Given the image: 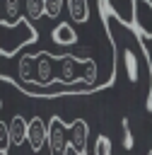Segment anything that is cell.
Segmentation results:
<instances>
[{
    "label": "cell",
    "instance_id": "obj_1",
    "mask_svg": "<svg viewBox=\"0 0 152 155\" xmlns=\"http://www.w3.org/2000/svg\"><path fill=\"white\" fill-rule=\"evenodd\" d=\"M99 12H106L123 27L135 29V0H99Z\"/></svg>",
    "mask_w": 152,
    "mask_h": 155
},
{
    "label": "cell",
    "instance_id": "obj_2",
    "mask_svg": "<svg viewBox=\"0 0 152 155\" xmlns=\"http://www.w3.org/2000/svg\"><path fill=\"white\" fill-rule=\"evenodd\" d=\"M51 155H68V126L60 116H53L48 124V138H46Z\"/></svg>",
    "mask_w": 152,
    "mask_h": 155
},
{
    "label": "cell",
    "instance_id": "obj_3",
    "mask_svg": "<svg viewBox=\"0 0 152 155\" xmlns=\"http://www.w3.org/2000/svg\"><path fill=\"white\" fill-rule=\"evenodd\" d=\"M89 143V126L84 119H75L70 126H68V148L75 153V155H82L87 153V145Z\"/></svg>",
    "mask_w": 152,
    "mask_h": 155
},
{
    "label": "cell",
    "instance_id": "obj_4",
    "mask_svg": "<svg viewBox=\"0 0 152 155\" xmlns=\"http://www.w3.org/2000/svg\"><path fill=\"white\" fill-rule=\"evenodd\" d=\"M46 138H48V126L41 116H34L31 121H27V143L31 153H39L46 145Z\"/></svg>",
    "mask_w": 152,
    "mask_h": 155
},
{
    "label": "cell",
    "instance_id": "obj_5",
    "mask_svg": "<svg viewBox=\"0 0 152 155\" xmlns=\"http://www.w3.org/2000/svg\"><path fill=\"white\" fill-rule=\"evenodd\" d=\"M51 41L55 46H60V48H70V46H75L80 41V34H77V29H72L70 22H58L51 29Z\"/></svg>",
    "mask_w": 152,
    "mask_h": 155
},
{
    "label": "cell",
    "instance_id": "obj_6",
    "mask_svg": "<svg viewBox=\"0 0 152 155\" xmlns=\"http://www.w3.org/2000/svg\"><path fill=\"white\" fill-rule=\"evenodd\" d=\"M7 138H10V145H22L27 140V119L22 114H14L12 121L7 124Z\"/></svg>",
    "mask_w": 152,
    "mask_h": 155
},
{
    "label": "cell",
    "instance_id": "obj_7",
    "mask_svg": "<svg viewBox=\"0 0 152 155\" xmlns=\"http://www.w3.org/2000/svg\"><path fill=\"white\" fill-rule=\"evenodd\" d=\"M2 10H5L2 24L7 29H14L19 24V19H22V2L19 0H2Z\"/></svg>",
    "mask_w": 152,
    "mask_h": 155
},
{
    "label": "cell",
    "instance_id": "obj_8",
    "mask_svg": "<svg viewBox=\"0 0 152 155\" xmlns=\"http://www.w3.org/2000/svg\"><path fill=\"white\" fill-rule=\"evenodd\" d=\"M72 24H87L89 22V2L87 0H65Z\"/></svg>",
    "mask_w": 152,
    "mask_h": 155
},
{
    "label": "cell",
    "instance_id": "obj_9",
    "mask_svg": "<svg viewBox=\"0 0 152 155\" xmlns=\"http://www.w3.org/2000/svg\"><path fill=\"white\" fill-rule=\"evenodd\" d=\"M27 22H39L43 17V0H24Z\"/></svg>",
    "mask_w": 152,
    "mask_h": 155
},
{
    "label": "cell",
    "instance_id": "obj_10",
    "mask_svg": "<svg viewBox=\"0 0 152 155\" xmlns=\"http://www.w3.org/2000/svg\"><path fill=\"white\" fill-rule=\"evenodd\" d=\"M121 148L123 150H133V145H135V138H133V128H130V119L128 116H123L121 119Z\"/></svg>",
    "mask_w": 152,
    "mask_h": 155
},
{
    "label": "cell",
    "instance_id": "obj_11",
    "mask_svg": "<svg viewBox=\"0 0 152 155\" xmlns=\"http://www.w3.org/2000/svg\"><path fill=\"white\" fill-rule=\"evenodd\" d=\"M140 36V34H138ZM142 41V48H145V58H147V70H150V78H152V36H140ZM147 109L152 111V87H150V97H147Z\"/></svg>",
    "mask_w": 152,
    "mask_h": 155
},
{
    "label": "cell",
    "instance_id": "obj_12",
    "mask_svg": "<svg viewBox=\"0 0 152 155\" xmlns=\"http://www.w3.org/2000/svg\"><path fill=\"white\" fill-rule=\"evenodd\" d=\"M65 7V0H43V17L48 19H58L60 12Z\"/></svg>",
    "mask_w": 152,
    "mask_h": 155
},
{
    "label": "cell",
    "instance_id": "obj_13",
    "mask_svg": "<svg viewBox=\"0 0 152 155\" xmlns=\"http://www.w3.org/2000/svg\"><path fill=\"white\" fill-rule=\"evenodd\" d=\"M92 155H111V140H109V136H97L94 138Z\"/></svg>",
    "mask_w": 152,
    "mask_h": 155
},
{
    "label": "cell",
    "instance_id": "obj_14",
    "mask_svg": "<svg viewBox=\"0 0 152 155\" xmlns=\"http://www.w3.org/2000/svg\"><path fill=\"white\" fill-rule=\"evenodd\" d=\"M0 153H10V138H7V124L0 121Z\"/></svg>",
    "mask_w": 152,
    "mask_h": 155
},
{
    "label": "cell",
    "instance_id": "obj_15",
    "mask_svg": "<svg viewBox=\"0 0 152 155\" xmlns=\"http://www.w3.org/2000/svg\"><path fill=\"white\" fill-rule=\"evenodd\" d=\"M82 155H92V153H89V150H87V153H82Z\"/></svg>",
    "mask_w": 152,
    "mask_h": 155
},
{
    "label": "cell",
    "instance_id": "obj_16",
    "mask_svg": "<svg viewBox=\"0 0 152 155\" xmlns=\"http://www.w3.org/2000/svg\"><path fill=\"white\" fill-rule=\"evenodd\" d=\"M0 155H7V153H0Z\"/></svg>",
    "mask_w": 152,
    "mask_h": 155
},
{
    "label": "cell",
    "instance_id": "obj_17",
    "mask_svg": "<svg viewBox=\"0 0 152 155\" xmlns=\"http://www.w3.org/2000/svg\"><path fill=\"white\" fill-rule=\"evenodd\" d=\"M7 155H12V153H7Z\"/></svg>",
    "mask_w": 152,
    "mask_h": 155
},
{
    "label": "cell",
    "instance_id": "obj_18",
    "mask_svg": "<svg viewBox=\"0 0 152 155\" xmlns=\"http://www.w3.org/2000/svg\"><path fill=\"white\" fill-rule=\"evenodd\" d=\"M0 107H2V102H0Z\"/></svg>",
    "mask_w": 152,
    "mask_h": 155
}]
</instances>
